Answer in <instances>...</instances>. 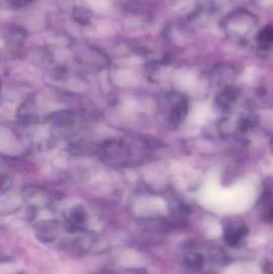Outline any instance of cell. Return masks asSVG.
I'll list each match as a JSON object with an SVG mask.
<instances>
[{
  "instance_id": "obj_1",
  "label": "cell",
  "mask_w": 273,
  "mask_h": 274,
  "mask_svg": "<svg viewBox=\"0 0 273 274\" xmlns=\"http://www.w3.org/2000/svg\"><path fill=\"white\" fill-rule=\"evenodd\" d=\"M100 156L107 163L121 165L130 156V150L123 142L108 141L102 144L100 149Z\"/></svg>"
},
{
  "instance_id": "obj_3",
  "label": "cell",
  "mask_w": 273,
  "mask_h": 274,
  "mask_svg": "<svg viewBox=\"0 0 273 274\" xmlns=\"http://www.w3.org/2000/svg\"><path fill=\"white\" fill-rule=\"evenodd\" d=\"M72 17L75 23L81 26H87L92 23L93 16L88 10L82 7H75L72 10Z\"/></svg>"
},
{
  "instance_id": "obj_2",
  "label": "cell",
  "mask_w": 273,
  "mask_h": 274,
  "mask_svg": "<svg viewBox=\"0 0 273 274\" xmlns=\"http://www.w3.org/2000/svg\"><path fill=\"white\" fill-rule=\"evenodd\" d=\"M188 109L189 106L185 100H181L179 103H177L170 114L169 118L171 123L177 125L183 121L184 118L186 116Z\"/></svg>"
}]
</instances>
